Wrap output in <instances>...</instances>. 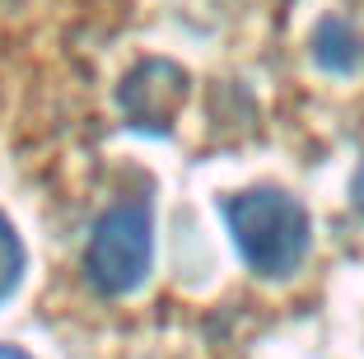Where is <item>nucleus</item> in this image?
<instances>
[{
  "label": "nucleus",
  "instance_id": "1",
  "mask_svg": "<svg viewBox=\"0 0 364 359\" xmlns=\"http://www.w3.org/2000/svg\"><path fill=\"white\" fill-rule=\"evenodd\" d=\"M225 224L238 252L262 280H285L309 257V210L280 187H252L225 196Z\"/></svg>",
  "mask_w": 364,
  "mask_h": 359
},
{
  "label": "nucleus",
  "instance_id": "2",
  "mask_svg": "<svg viewBox=\"0 0 364 359\" xmlns=\"http://www.w3.org/2000/svg\"><path fill=\"white\" fill-rule=\"evenodd\" d=\"M154 233H150V205L122 201L107 215H98L85 247V275L98 294H131L150 275Z\"/></svg>",
  "mask_w": 364,
  "mask_h": 359
},
{
  "label": "nucleus",
  "instance_id": "3",
  "mask_svg": "<svg viewBox=\"0 0 364 359\" xmlns=\"http://www.w3.org/2000/svg\"><path fill=\"white\" fill-rule=\"evenodd\" d=\"M122 112L131 117V127L140 131H168L178 117L182 98H187V75L173 61H145L122 80Z\"/></svg>",
  "mask_w": 364,
  "mask_h": 359
},
{
  "label": "nucleus",
  "instance_id": "4",
  "mask_svg": "<svg viewBox=\"0 0 364 359\" xmlns=\"http://www.w3.org/2000/svg\"><path fill=\"white\" fill-rule=\"evenodd\" d=\"M360 52H364L360 33H355L346 19H327L318 28V38H313V56H318L322 70H336V75L355 70V65H360Z\"/></svg>",
  "mask_w": 364,
  "mask_h": 359
},
{
  "label": "nucleus",
  "instance_id": "5",
  "mask_svg": "<svg viewBox=\"0 0 364 359\" xmlns=\"http://www.w3.org/2000/svg\"><path fill=\"white\" fill-rule=\"evenodd\" d=\"M19 280H23V243L14 233V224L0 215V304L19 289Z\"/></svg>",
  "mask_w": 364,
  "mask_h": 359
},
{
  "label": "nucleus",
  "instance_id": "6",
  "mask_svg": "<svg viewBox=\"0 0 364 359\" xmlns=\"http://www.w3.org/2000/svg\"><path fill=\"white\" fill-rule=\"evenodd\" d=\"M350 196H355V205H360V210H364V168L355 173V182H350Z\"/></svg>",
  "mask_w": 364,
  "mask_h": 359
},
{
  "label": "nucleus",
  "instance_id": "7",
  "mask_svg": "<svg viewBox=\"0 0 364 359\" xmlns=\"http://www.w3.org/2000/svg\"><path fill=\"white\" fill-rule=\"evenodd\" d=\"M0 359H28L23 350H14V345H0Z\"/></svg>",
  "mask_w": 364,
  "mask_h": 359
}]
</instances>
